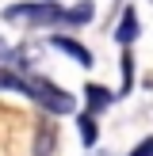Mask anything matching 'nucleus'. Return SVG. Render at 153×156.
<instances>
[{
  "label": "nucleus",
  "instance_id": "nucleus-6",
  "mask_svg": "<svg viewBox=\"0 0 153 156\" xmlns=\"http://www.w3.org/2000/svg\"><path fill=\"white\" fill-rule=\"evenodd\" d=\"M0 91L27 95V73H23V69H8V65H0Z\"/></svg>",
  "mask_w": 153,
  "mask_h": 156
},
{
  "label": "nucleus",
  "instance_id": "nucleus-7",
  "mask_svg": "<svg viewBox=\"0 0 153 156\" xmlns=\"http://www.w3.org/2000/svg\"><path fill=\"white\" fill-rule=\"evenodd\" d=\"M0 65H15V69L27 73V69H31V53L19 50V46H12L8 38H0Z\"/></svg>",
  "mask_w": 153,
  "mask_h": 156
},
{
  "label": "nucleus",
  "instance_id": "nucleus-9",
  "mask_svg": "<svg viewBox=\"0 0 153 156\" xmlns=\"http://www.w3.org/2000/svg\"><path fill=\"white\" fill-rule=\"evenodd\" d=\"M54 145H58V129H54V122H38V133H35V156H50Z\"/></svg>",
  "mask_w": 153,
  "mask_h": 156
},
{
  "label": "nucleus",
  "instance_id": "nucleus-1",
  "mask_svg": "<svg viewBox=\"0 0 153 156\" xmlns=\"http://www.w3.org/2000/svg\"><path fill=\"white\" fill-rule=\"evenodd\" d=\"M0 19L12 27H69L65 8L54 0H38V4H12L0 12Z\"/></svg>",
  "mask_w": 153,
  "mask_h": 156
},
{
  "label": "nucleus",
  "instance_id": "nucleus-3",
  "mask_svg": "<svg viewBox=\"0 0 153 156\" xmlns=\"http://www.w3.org/2000/svg\"><path fill=\"white\" fill-rule=\"evenodd\" d=\"M50 46H54V50H61L65 57H73L80 69H92V53H88V46H80L73 34H58V30H54V34H50Z\"/></svg>",
  "mask_w": 153,
  "mask_h": 156
},
{
  "label": "nucleus",
  "instance_id": "nucleus-10",
  "mask_svg": "<svg viewBox=\"0 0 153 156\" xmlns=\"http://www.w3.org/2000/svg\"><path fill=\"white\" fill-rule=\"evenodd\" d=\"M76 129H80V141L88 145H96V137H99V126H96V114L92 111H76Z\"/></svg>",
  "mask_w": 153,
  "mask_h": 156
},
{
  "label": "nucleus",
  "instance_id": "nucleus-5",
  "mask_svg": "<svg viewBox=\"0 0 153 156\" xmlns=\"http://www.w3.org/2000/svg\"><path fill=\"white\" fill-rule=\"evenodd\" d=\"M138 34H142L138 12H134V8H122V19H119V27H115V42H119V46H130Z\"/></svg>",
  "mask_w": 153,
  "mask_h": 156
},
{
  "label": "nucleus",
  "instance_id": "nucleus-2",
  "mask_svg": "<svg viewBox=\"0 0 153 156\" xmlns=\"http://www.w3.org/2000/svg\"><path fill=\"white\" fill-rule=\"evenodd\" d=\"M27 99H35L38 107H46L50 114H76V95L61 91L46 76H27Z\"/></svg>",
  "mask_w": 153,
  "mask_h": 156
},
{
  "label": "nucleus",
  "instance_id": "nucleus-8",
  "mask_svg": "<svg viewBox=\"0 0 153 156\" xmlns=\"http://www.w3.org/2000/svg\"><path fill=\"white\" fill-rule=\"evenodd\" d=\"M65 19H69V27H88L96 19V4L92 0H76L73 8H65Z\"/></svg>",
  "mask_w": 153,
  "mask_h": 156
},
{
  "label": "nucleus",
  "instance_id": "nucleus-11",
  "mask_svg": "<svg viewBox=\"0 0 153 156\" xmlns=\"http://www.w3.org/2000/svg\"><path fill=\"white\" fill-rule=\"evenodd\" d=\"M134 88V57H130V46H122V95Z\"/></svg>",
  "mask_w": 153,
  "mask_h": 156
},
{
  "label": "nucleus",
  "instance_id": "nucleus-4",
  "mask_svg": "<svg viewBox=\"0 0 153 156\" xmlns=\"http://www.w3.org/2000/svg\"><path fill=\"white\" fill-rule=\"evenodd\" d=\"M111 103H115V95L103 88V84H84V111H92V114H103Z\"/></svg>",
  "mask_w": 153,
  "mask_h": 156
},
{
  "label": "nucleus",
  "instance_id": "nucleus-12",
  "mask_svg": "<svg viewBox=\"0 0 153 156\" xmlns=\"http://www.w3.org/2000/svg\"><path fill=\"white\" fill-rule=\"evenodd\" d=\"M126 156H153V137H145V141H138L134 149H130Z\"/></svg>",
  "mask_w": 153,
  "mask_h": 156
}]
</instances>
